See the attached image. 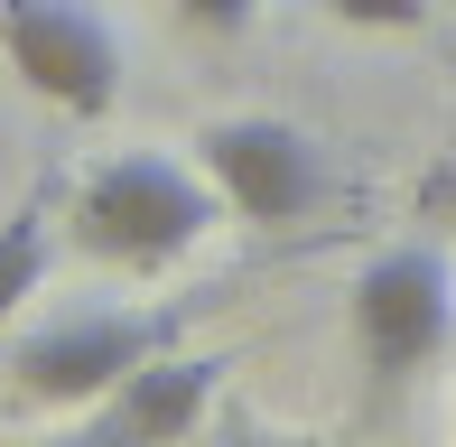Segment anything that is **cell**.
<instances>
[{
	"label": "cell",
	"mask_w": 456,
	"mask_h": 447,
	"mask_svg": "<svg viewBox=\"0 0 456 447\" xmlns=\"http://www.w3.org/2000/svg\"><path fill=\"white\" fill-rule=\"evenodd\" d=\"M224 215H233L224 187L205 168H186V158H168V150H121V158H102V168H85L66 187L75 252L112 261V271H168Z\"/></svg>",
	"instance_id": "cell-1"
},
{
	"label": "cell",
	"mask_w": 456,
	"mask_h": 447,
	"mask_svg": "<svg viewBox=\"0 0 456 447\" xmlns=\"http://www.w3.org/2000/svg\"><path fill=\"white\" fill-rule=\"evenodd\" d=\"M177 336H186V308H85V317H56V327L10 345V392L37 401V410H94V401H112L150 354H168Z\"/></svg>",
	"instance_id": "cell-2"
},
{
	"label": "cell",
	"mask_w": 456,
	"mask_h": 447,
	"mask_svg": "<svg viewBox=\"0 0 456 447\" xmlns=\"http://www.w3.org/2000/svg\"><path fill=\"white\" fill-rule=\"evenodd\" d=\"M354 354L372 382H401L419 373V363L447 354L456 336V261L438 242H391V252H372L354 271Z\"/></svg>",
	"instance_id": "cell-3"
},
{
	"label": "cell",
	"mask_w": 456,
	"mask_h": 447,
	"mask_svg": "<svg viewBox=\"0 0 456 447\" xmlns=\"http://www.w3.org/2000/svg\"><path fill=\"white\" fill-rule=\"evenodd\" d=\"M0 56L37 103L102 121L121 103V37L94 0H0Z\"/></svg>",
	"instance_id": "cell-4"
},
{
	"label": "cell",
	"mask_w": 456,
	"mask_h": 447,
	"mask_svg": "<svg viewBox=\"0 0 456 447\" xmlns=\"http://www.w3.org/2000/svg\"><path fill=\"white\" fill-rule=\"evenodd\" d=\"M196 168L224 187V206L242 224H298L326 206V150L280 112H233V121H205L196 131Z\"/></svg>",
	"instance_id": "cell-5"
},
{
	"label": "cell",
	"mask_w": 456,
	"mask_h": 447,
	"mask_svg": "<svg viewBox=\"0 0 456 447\" xmlns=\"http://www.w3.org/2000/svg\"><path fill=\"white\" fill-rule=\"evenodd\" d=\"M224 373H233V354H186V345H168V354H150L112 401H94V429L102 438H186L215 410Z\"/></svg>",
	"instance_id": "cell-6"
},
{
	"label": "cell",
	"mask_w": 456,
	"mask_h": 447,
	"mask_svg": "<svg viewBox=\"0 0 456 447\" xmlns=\"http://www.w3.org/2000/svg\"><path fill=\"white\" fill-rule=\"evenodd\" d=\"M56 215H66V177H37L10 215H0V327L47 289V261H56Z\"/></svg>",
	"instance_id": "cell-7"
},
{
	"label": "cell",
	"mask_w": 456,
	"mask_h": 447,
	"mask_svg": "<svg viewBox=\"0 0 456 447\" xmlns=\"http://www.w3.org/2000/svg\"><path fill=\"white\" fill-rule=\"evenodd\" d=\"M345 28H428V0H326Z\"/></svg>",
	"instance_id": "cell-8"
},
{
	"label": "cell",
	"mask_w": 456,
	"mask_h": 447,
	"mask_svg": "<svg viewBox=\"0 0 456 447\" xmlns=\"http://www.w3.org/2000/svg\"><path fill=\"white\" fill-rule=\"evenodd\" d=\"M186 19H196V28H215V37H233V28H252L261 19V0H177Z\"/></svg>",
	"instance_id": "cell-9"
}]
</instances>
